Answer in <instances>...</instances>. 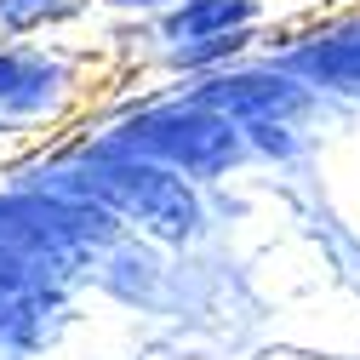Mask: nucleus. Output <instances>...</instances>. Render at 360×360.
Masks as SVG:
<instances>
[{
	"label": "nucleus",
	"mask_w": 360,
	"mask_h": 360,
	"mask_svg": "<svg viewBox=\"0 0 360 360\" xmlns=\"http://www.w3.org/2000/svg\"><path fill=\"white\" fill-rule=\"evenodd\" d=\"M58 195L92 200L98 212H120V217L143 223V229L160 235V240H189L200 229V195L184 184V177L155 166V160L126 155L115 143H98L80 160H69Z\"/></svg>",
	"instance_id": "f257e3e1"
},
{
	"label": "nucleus",
	"mask_w": 360,
	"mask_h": 360,
	"mask_svg": "<svg viewBox=\"0 0 360 360\" xmlns=\"http://www.w3.org/2000/svg\"><path fill=\"white\" fill-rule=\"evenodd\" d=\"M109 143L138 160H155L177 177H212L240 160V126L195 103H172V109H149L138 120H126Z\"/></svg>",
	"instance_id": "f03ea898"
},
{
	"label": "nucleus",
	"mask_w": 360,
	"mask_h": 360,
	"mask_svg": "<svg viewBox=\"0 0 360 360\" xmlns=\"http://www.w3.org/2000/svg\"><path fill=\"white\" fill-rule=\"evenodd\" d=\"M46 314H58V292H46V263H29L0 246V338L40 343Z\"/></svg>",
	"instance_id": "7ed1b4c3"
},
{
	"label": "nucleus",
	"mask_w": 360,
	"mask_h": 360,
	"mask_svg": "<svg viewBox=\"0 0 360 360\" xmlns=\"http://www.w3.org/2000/svg\"><path fill=\"white\" fill-rule=\"evenodd\" d=\"M303 103V92L281 75H217L195 92V109H212L223 120H246V126H269Z\"/></svg>",
	"instance_id": "20e7f679"
},
{
	"label": "nucleus",
	"mask_w": 360,
	"mask_h": 360,
	"mask_svg": "<svg viewBox=\"0 0 360 360\" xmlns=\"http://www.w3.org/2000/svg\"><path fill=\"white\" fill-rule=\"evenodd\" d=\"M246 23H252V0H184L166 18V34L177 46H200L217 34H246Z\"/></svg>",
	"instance_id": "39448f33"
},
{
	"label": "nucleus",
	"mask_w": 360,
	"mask_h": 360,
	"mask_svg": "<svg viewBox=\"0 0 360 360\" xmlns=\"http://www.w3.org/2000/svg\"><path fill=\"white\" fill-rule=\"evenodd\" d=\"M58 86V69H46L40 58H18V52H0V115H23L40 109Z\"/></svg>",
	"instance_id": "423d86ee"
},
{
	"label": "nucleus",
	"mask_w": 360,
	"mask_h": 360,
	"mask_svg": "<svg viewBox=\"0 0 360 360\" xmlns=\"http://www.w3.org/2000/svg\"><path fill=\"white\" fill-rule=\"evenodd\" d=\"M292 69H303L309 80H326V86H360V34L321 40V46H297Z\"/></svg>",
	"instance_id": "0eeeda50"
},
{
	"label": "nucleus",
	"mask_w": 360,
	"mask_h": 360,
	"mask_svg": "<svg viewBox=\"0 0 360 360\" xmlns=\"http://www.w3.org/2000/svg\"><path fill=\"white\" fill-rule=\"evenodd\" d=\"M69 0H0V29H34L52 12H63Z\"/></svg>",
	"instance_id": "6e6552de"
},
{
	"label": "nucleus",
	"mask_w": 360,
	"mask_h": 360,
	"mask_svg": "<svg viewBox=\"0 0 360 360\" xmlns=\"http://www.w3.org/2000/svg\"><path fill=\"white\" fill-rule=\"evenodd\" d=\"M115 6H160V0H115Z\"/></svg>",
	"instance_id": "1a4fd4ad"
}]
</instances>
